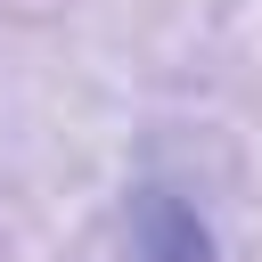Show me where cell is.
<instances>
[{"mask_svg":"<svg viewBox=\"0 0 262 262\" xmlns=\"http://www.w3.org/2000/svg\"><path fill=\"white\" fill-rule=\"evenodd\" d=\"M131 262H221V237L196 213V196L139 180L131 188Z\"/></svg>","mask_w":262,"mask_h":262,"instance_id":"6da1fadb","label":"cell"}]
</instances>
